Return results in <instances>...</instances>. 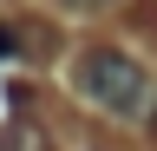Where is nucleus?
<instances>
[{"label":"nucleus","mask_w":157,"mask_h":151,"mask_svg":"<svg viewBox=\"0 0 157 151\" xmlns=\"http://www.w3.org/2000/svg\"><path fill=\"white\" fill-rule=\"evenodd\" d=\"M72 92L118 125H151L157 118V72L144 59H131V53H118V46H85L72 59Z\"/></svg>","instance_id":"f257e3e1"},{"label":"nucleus","mask_w":157,"mask_h":151,"mask_svg":"<svg viewBox=\"0 0 157 151\" xmlns=\"http://www.w3.org/2000/svg\"><path fill=\"white\" fill-rule=\"evenodd\" d=\"M66 7H78V13H85V7H105V0H66Z\"/></svg>","instance_id":"7ed1b4c3"},{"label":"nucleus","mask_w":157,"mask_h":151,"mask_svg":"<svg viewBox=\"0 0 157 151\" xmlns=\"http://www.w3.org/2000/svg\"><path fill=\"white\" fill-rule=\"evenodd\" d=\"M0 53H13V33H7V26H0Z\"/></svg>","instance_id":"20e7f679"},{"label":"nucleus","mask_w":157,"mask_h":151,"mask_svg":"<svg viewBox=\"0 0 157 151\" xmlns=\"http://www.w3.org/2000/svg\"><path fill=\"white\" fill-rule=\"evenodd\" d=\"M0 151H46V145H39V131H33V125H26V131H13V125H7V131H0Z\"/></svg>","instance_id":"f03ea898"}]
</instances>
